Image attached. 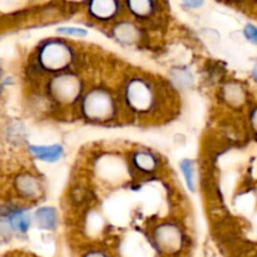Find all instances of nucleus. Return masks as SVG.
Returning a JSON list of instances; mask_svg holds the SVG:
<instances>
[{"label": "nucleus", "instance_id": "f257e3e1", "mask_svg": "<svg viewBox=\"0 0 257 257\" xmlns=\"http://www.w3.org/2000/svg\"><path fill=\"white\" fill-rule=\"evenodd\" d=\"M117 90L124 119L160 123L170 119L177 110L176 88L171 82L151 73L130 72Z\"/></svg>", "mask_w": 257, "mask_h": 257}, {"label": "nucleus", "instance_id": "f03ea898", "mask_svg": "<svg viewBox=\"0 0 257 257\" xmlns=\"http://www.w3.org/2000/svg\"><path fill=\"white\" fill-rule=\"evenodd\" d=\"M74 113L78 119L97 125L113 124L124 119L118 90L104 84L89 85Z\"/></svg>", "mask_w": 257, "mask_h": 257}, {"label": "nucleus", "instance_id": "7ed1b4c3", "mask_svg": "<svg viewBox=\"0 0 257 257\" xmlns=\"http://www.w3.org/2000/svg\"><path fill=\"white\" fill-rule=\"evenodd\" d=\"M79 49L67 38L43 40L35 49L32 59L33 73L39 77H52L68 70L78 69L82 59Z\"/></svg>", "mask_w": 257, "mask_h": 257}, {"label": "nucleus", "instance_id": "20e7f679", "mask_svg": "<svg viewBox=\"0 0 257 257\" xmlns=\"http://www.w3.org/2000/svg\"><path fill=\"white\" fill-rule=\"evenodd\" d=\"M148 241L160 257H183L191 247L187 228L175 218L158 220L148 230Z\"/></svg>", "mask_w": 257, "mask_h": 257}, {"label": "nucleus", "instance_id": "39448f33", "mask_svg": "<svg viewBox=\"0 0 257 257\" xmlns=\"http://www.w3.org/2000/svg\"><path fill=\"white\" fill-rule=\"evenodd\" d=\"M88 87L87 79L79 69L68 70L45 78L44 95L54 109H72L74 112Z\"/></svg>", "mask_w": 257, "mask_h": 257}, {"label": "nucleus", "instance_id": "423d86ee", "mask_svg": "<svg viewBox=\"0 0 257 257\" xmlns=\"http://www.w3.org/2000/svg\"><path fill=\"white\" fill-rule=\"evenodd\" d=\"M127 162L131 173L140 177H148L160 173L162 170V158L150 148H133L127 153Z\"/></svg>", "mask_w": 257, "mask_h": 257}, {"label": "nucleus", "instance_id": "0eeeda50", "mask_svg": "<svg viewBox=\"0 0 257 257\" xmlns=\"http://www.w3.org/2000/svg\"><path fill=\"white\" fill-rule=\"evenodd\" d=\"M33 222V215L25 206H10L0 213V231L7 235H25Z\"/></svg>", "mask_w": 257, "mask_h": 257}, {"label": "nucleus", "instance_id": "6e6552de", "mask_svg": "<svg viewBox=\"0 0 257 257\" xmlns=\"http://www.w3.org/2000/svg\"><path fill=\"white\" fill-rule=\"evenodd\" d=\"M221 102L231 110L248 109L251 105V93L245 83L230 79L220 89Z\"/></svg>", "mask_w": 257, "mask_h": 257}, {"label": "nucleus", "instance_id": "1a4fd4ad", "mask_svg": "<svg viewBox=\"0 0 257 257\" xmlns=\"http://www.w3.org/2000/svg\"><path fill=\"white\" fill-rule=\"evenodd\" d=\"M13 186L18 197L24 202H37L45 193L44 181L30 171H24L15 176Z\"/></svg>", "mask_w": 257, "mask_h": 257}, {"label": "nucleus", "instance_id": "9d476101", "mask_svg": "<svg viewBox=\"0 0 257 257\" xmlns=\"http://www.w3.org/2000/svg\"><path fill=\"white\" fill-rule=\"evenodd\" d=\"M113 39L124 47H135L143 39V32L136 23L130 20H122L115 23L110 30Z\"/></svg>", "mask_w": 257, "mask_h": 257}, {"label": "nucleus", "instance_id": "9b49d317", "mask_svg": "<svg viewBox=\"0 0 257 257\" xmlns=\"http://www.w3.org/2000/svg\"><path fill=\"white\" fill-rule=\"evenodd\" d=\"M119 12V0H89L88 3V14L97 22H113Z\"/></svg>", "mask_w": 257, "mask_h": 257}, {"label": "nucleus", "instance_id": "f8f14e48", "mask_svg": "<svg viewBox=\"0 0 257 257\" xmlns=\"http://www.w3.org/2000/svg\"><path fill=\"white\" fill-rule=\"evenodd\" d=\"M33 220L39 230L53 232L60 225L59 211L54 206H40L33 213Z\"/></svg>", "mask_w": 257, "mask_h": 257}, {"label": "nucleus", "instance_id": "ddd939ff", "mask_svg": "<svg viewBox=\"0 0 257 257\" xmlns=\"http://www.w3.org/2000/svg\"><path fill=\"white\" fill-rule=\"evenodd\" d=\"M29 152L35 160L45 163H57L64 157L65 150L59 143L54 145H30Z\"/></svg>", "mask_w": 257, "mask_h": 257}, {"label": "nucleus", "instance_id": "4468645a", "mask_svg": "<svg viewBox=\"0 0 257 257\" xmlns=\"http://www.w3.org/2000/svg\"><path fill=\"white\" fill-rule=\"evenodd\" d=\"M125 5L131 14L141 20L152 18L157 10L155 0H125Z\"/></svg>", "mask_w": 257, "mask_h": 257}, {"label": "nucleus", "instance_id": "2eb2a0df", "mask_svg": "<svg viewBox=\"0 0 257 257\" xmlns=\"http://www.w3.org/2000/svg\"><path fill=\"white\" fill-rule=\"evenodd\" d=\"M180 171L183 176L186 186L191 192H196L197 190V168L196 162L191 158H183L180 162Z\"/></svg>", "mask_w": 257, "mask_h": 257}, {"label": "nucleus", "instance_id": "dca6fc26", "mask_svg": "<svg viewBox=\"0 0 257 257\" xmlns=\"http://www.w3.org/2000/svg\"><path fill=\"white\" fill-rule=\"evenodd\" d=\"M78 257H115V255L104 246L93 245L80 251Z\"/></svg>", "mask_w": 257, "mask_h": 257}, {"label": "nucleus", "instance_id": "f3484780", "mask_svg": "<svg viewBox=\"0 0 257 257\" xmlns=\"http://www.w3.org/2000/svg\"><path fill=\"white\" fill-rule=\"evenodd\" d=\"M57 33L59 35H62L63 38H78V39H82V38H85L88 35L87 30L77 27L58 28Z\"/></svg>", "mask_w": 257, "mask_h": 257}, {"label": "nucleus", "instance_id": "a211bd4d", "mask_svg": "<svg viewBox=\"0 0 257 257\" xmlns=\"http://www.w3.org/2000/svg\"><path fill=\"white\" fill-rule=\"evenodd\" d=\"M247 124L253 137L257 138V103L251 104L247 109Z\"/></svg>", "mask_w": 257, "mask_h": 257}, {"label": "nucleus", "instance_id": "6ab92c4d", "mask_svg": "<svg viewBox=\"0 0 257 257\" xmlns=\"http://www.w3.org/2000/svg\"><path fill=\"white\" fill-rule=\"evenodd\" d=\"M243 37L247 42L257 47V27L253 24H246L243 27Z\"/></svg>", "mask_w": 257, "mask_h": 257}, {"label": "nucleus", "instance_id": "aec40b11", "mask_svg": "<svg viewBox=\"0 0 257 257\" xmlns=\"http://www.w3.org/2000/svg\"><path fill=\"white\" fill-rule=\"evenodd\" d=\"M182 2L190 9H198L205 4V0H182Z\"/></svg>", "mask_w": 257, "mask_h": 257}, {"label": "nucleus", "instance_id": "412c9836", "mask_svg": "<svg viewBox=\"0 0 257 257\" xmlns=\"http://www.w3.org/2000/svg\"><path fill=\"white\" fill-rule=\"evenodd\" d=\"M251 79H252L253 84H255L257 88V60L255 62V64H253L252 69H251Z\"/></svg>", "mask_w": 257, "mask_h": 257}]
</instances>
